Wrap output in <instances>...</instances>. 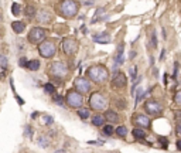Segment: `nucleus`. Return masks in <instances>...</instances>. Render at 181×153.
Segmentation results:
<instances>
[{"instance_id":"obj_1","label":"nucleus","mask_w":181,"mask_h":153,"mask_svg":"<svg viewBox=\"0 0 181 153\" xmlns=\"http://www.w3.org/2000/svg\"><path fill=\"white\" fill-rule=\"evenodd\" d=\"M86 78L90 82L95 84H105L109 79V71L102 64H93L88 67L86 70Z\"/></svg>"},{"instance_id":"obj_2","label":"nucleus","mask_w":181,"mask_h":153,"mask_svg":"<svg viewBox=\"0 0 181 153\" xmlns=\"http://www.w3.org/2000/svg\"><path fill=\"white\" fill-rule=\"evenodd\" d=\"M88 103H89L92 111H95V112H104L109 106V98H108V95L105 92L95 91V92H92L89 95Z\"/></svg>"},{"instance_id":"obj_3","label":"nucleus","mask_w":181,"mask_h":153,"mask_svg":"<svg viewBox=\"0 0 181 153\" xmlns=\"http://www.w3.org/2000/svg\"><path fill=\"white\" fill-rule=\"evenodd\" d=\"M79 3L77 0H61L58 3V13L65 19H72L78 14Z\"/></svg>"},{"instance_id":"obj_4","label":"nucleus","mask_w":181,"mask_h":153,"mask_svg":"<svg viewBox=\"0 0 181 153\" xmlns=\"http://www.w3.org/2000/svg\"><path fill=\"white\" fill-rule=\"evenodd\" d=\"M65 103L72 109H81L84 106V96L82 94H79L77 89H70V91H67V94H65Z\"/></svg>"},{"instance_id":"obj_5","label":"nucleus","mask_w":181,"mask_h":153,"mask_svg":"<svg viewBox=\"0 0 181 153\" xmlns=\"http://www.w3.org/2000/svg\"><path fill=\"white\" fill-rule=\"evenodd\" d=\"M143 109L147 116H161L164 112V106L157 99H147L143 103Z\"/></svg>"},{"instance_id":"obj_6","label":"nucleus","mask_w":181,"mask_h":153,"mask_svg":"<svg viewBox=\"0 0 181 153\" xmlns=\"http://www.w3.org/2000/svg\"><path fill=\"white\" fill-rule=\"evenodd\" d=\"M48 74H50L51 78L62 79V78L68 75V67H67V64L64 61H54L48 67Z\"/></svg>"},{"instance_id":"obj_7","label":"nucleus","mask_w":181,"mask_h":153,"mask_svg":"<svg viewBox=\"0 0 181 153\" xmlns=\"http://www.w3.org/2000/svg\"><path fill=\"white\" fill-rule=\"evenodd\" d=\"M45 37H47V31L43 27H33L28 36H27V40L30 44H41L43 41H45Z\"/></svg>"},{"instance_id":"obj_8","label":"nucleus","mask_w":181,"mask_h":153,"mask_svg":"<svg viewBox=\"0 0 181 153\" xmlns=\"http://www.w3.org/2000/svg\"><path fill=\"white\" fill-rule=\"evenodd\" d=\"M38 52L43 58H52L57 52V45L54 41L45 40L41 44H38Z\"/></svg>"},{"instance_id":"obj_9","label":"nucleus","mask_w":181,"mask_h":153,"mask_svg":"<svg viewBox=\"0 0 181 153\" xmlns=\"http://www.w3.org/2000/svg\"><path fill=\"white\" fill-rule=\"evenodd\" d=\"M74 89H77L79 94H89L92 89V82L86 76H78L74 81Z\"/></svg>"},{"instance_id":"obj_10","label":"nucleus","mask_w":181,"mask_h":153,"mask_svg":"<svg viewBox=\"0 0 181 153\" xmlns=\"http://www.w3.org/2000/svg\"><path fill=\"white\" fill-rule=\"evenodd\" d=\"M110 87L113 89H123L127 87V76L125 72L122 71H116L113 76H112V81H110Z\"/></svg>"},{"instance_id":"obj_11","label":"nucleus","mask_w":181,"mask_h":153,"mask_svg":"<svg viewBox=\"0 0 181 153\" xmlns=\"http://www.w3.org/2000/svg\"><path fill=\"white\" fill-rule=\"evenodd\" d=\"M132 123L135 125V128H142V129H150L151 126V121L147 115L144 114H133L132 115Z\"/></svg>"},{"instance_id":"obj_12","label":"nucleus","mask_w":181,"mask_h":153,"mask_svg":"<svg viewBox=\"0 0 181 153\" xmlns=\"http://www.w3.org/2000/svg\"><path fill=\"white\" fill-rule=\"evenodd\" d=\"M61 48H62V51L67 55H74L78 51V41L72 37L64 38L62 43H61Z\"/></svg>"},{"instance_id":"obj_13","label":"nucleus","mask_w":181,"mask_h":153,"mask_svg":"<svg viewBox=\"0 0 181 153\" xmlns=\"http://www.w3.org/2000/svg\"><path fill=\"white\" fill-rule=\"evenodd\" d=\"M125 43H120L117 45V50H116V54L113 57V61H115V68H117L119 65H122L125 63Z\"/></svg>"},{"instance_id":"obj_14","label":"nucleus","mask_w":181,"mask_h":153,"mask_svg":"<svg viewBox=\"0 0 181 153\" xmlns=\"http://www.w3.org/2000/svg\"><path fill=\"white\" fill-rule=\"evenodd\" d=\"M105 119L109 122L110 125H115V123H119L120 122V115L117 114L116 111H112V109H106L105 111Z\"/></svg>"},{"instance_id":"obj_15","label":"nucleus","mask_w":181,"mask_h":153,"mask_svg":"<svg viewBox=\"0 0 181 153\" xmlns=\"http://www.w3.org/2000/svg\"><path fill=\"white\" fill-rule=\"evenodd\" d=\"M35 19H37V21L41 23V24H48V23L51 21L52 16L48 10H40V12L37 13V16H35Z\"/></svg>"},{"instance_id":"obj_16","label":"nucleus","mask_w":181,"mask_h":153,"mask_svg":"<svg viewBox=\"0 0 181 153\" xmlns=\"http://www.w3.org/2000/svg\"><path fill=\"white\" fill-rule=\"evenodd\" d=\"M93 41H95V43L108 44V43H110V34H109V33H101V34H95V36H93Z\"/></svg>"},{"instance_id":"obj_17","label":"nucleus","mask_w":181,"mask_h":153,"mask_svg":"<svg viewBox=\"0 0 181 153\" xmlns=\"http://www.w3.org/2000/svg\"><path fill=\"white\" fill-rule=\"evenodd\" d=\"M132 135H133V138H135L136 140H144L146 139V136H147V133H146V130L144 129H142V128H135L133 130H132Z\"/></svg>"},{"instance_id":"obj_18","label":"nucleus","mask_w":181,"mask_h":153,"mask_svg":"<svg viewBox=\"0 0 181 153\" xmlns=\"http://www.w3.org/2000/svg\"><path fill=\"white\" fill-rule=\"evenodd\" d=\"M90 122H92V125H93V126L102 128V126L105 125V122H106V119H105V116H102V115L96 114L95 116H92V118H90Z\"/></svg>"},{"instance_id":"obj_19","label":"nucleus","mask_w":181,"mask_h":153,"mask_svg":"<svg viewBox=\"0 0 181 153\" xmlns=\"http://www.w3.org/2000/svg\"><path fill=\"white\" fill-rule=\"evenodd\" d=\"M113 106L116 109H119V111H125L127 108V101L125 98H115L113 99Z\"/></svg>"},{"instance_id":"obj_20","label":"nucleus","mask_w":181,"mask_h":153,"mask_svg":"<svg viewBox=\"0 0 181 153\" xmlns=\"http://www.w3.org/2000/svg\"><path fill=\"white\" fill-rule=\"evenodd\" d=\"M12 28H13V31L16 34H21L26 30V23H23V21H13L12 23Z\"/></svg>"},{"instance_id":"obj_21","label":"nucleus","mask_w":181,"mask_h":153,"mask_svg":"<svg viewBox=\"0 0 181 153\" xmlns=\"http://www.w3.org/2000/svg\"><path fill=\"white\" fill-rule=\"evenodd\" d=\"M77 115L82 119V121H86V119H89L90 118V109L89 108H84V106H82L81 109H78L77 111Z\"/></svg>"},{"instance_id":"obj_22","label":"nucleus","mask_w":181,"mask_h":153,"mask_svg":"<svg viewBox=\"0 0 181 153\" xmlns=\"http://www.w3.org/2000/svg\"><path fill=\"white\" fill-rule=\"evenodd\" d=\"M24 14H26L27 19H33L34 16H37V10L33 4H27L26 9H24Z\"/></svg>"},{"instance_id":"obj_23","label":"nucleus","mask_w":181,"mask_h":153,"mask_svg":"<svg viewBox=\"0 0 181 153\" xmlns=\"http://www.w3.org/2000/svg\"><path fill=\"white\" fill-rule=\"evenodd\" d=\"M115 133H116L119 138L125 139V138L127 136V128L125 126V125H120V126H117L116 129H115Z\"/></svg>"},{"instance_id":"obj_24","label":"nucleus","mask_w":181,"mask_h":153,"mask_svg":"<svg viewBox=\"0 0 181 153\" xmlns=\"http://www.w3.org/2000/svg\"><path fill=\"white\" fill-rule=\"evenodd\" d=\"M37 143H38V146H41L43 149H47V147L50 146V138L43 135V136L38 138V142H37Z\"/></svg>"},{"instance_id":"obj_25","label":"nucleus","mask_w":181,"mask_h":153,"mask_svg":"<svg viewBox=\"0 0 181 153\" xmlns=\"http://www.w3.org/2000/svg\"><path fill=\"white\" fill-rule=\"evenodd\" d=\"M102 132H104V135H106V136H112V135L115 133V128H113V125H110V123H105L104 126H102Z\"/></svg>"},{"instance_id":"obj_26","label":"nucleus","mask_w":181,"mask_h":153,"mask_svg":"<svg viewBox=\"0 0 181 153\" xmlns=\"http://www.w3.org/2000/svg\"><path fill=\"white\" fill-rule=\"evenodd\" d=\"M44 91H45V94H48V95H55V85L52 82H47L44 84Z\"/></svg>"},{"instance_id":"obj_27","label":"nucleus","mask_w":181,"mask_h":153,"mask_svg":"<svg viewBox=\"0 0 181 153\" xmlns=\"http://www.w3.org/2000/svg\"><path fill=\"white\" fill-rule=\"evenodd\" d=\"M27 68L30 71H37L40 68V61L38 60H30L27 64Z\"/></svg>"},{"instance_id":"obj_28","label":"nucleus","mask_w":181,"mask_h":153,"mask_svg":"<svg viewBox=\"0 0 181 153\" xmlns=\"http://www.w3.org/2000/svg\"><path fill=\"white\" fill-rule=\"evenodd\" d=\"M52 101L55 102V103H58L59 106H65V98L62 95H59V94H55V95H52Z\"/></svg>"},{"instance_id":"obj_29","label":"nucleus","mask_w":181,"mask_h":153,"mask_svg":"<svg viewBox=\"0 0 181 153\" xmlns=\"http://www.w3.org/2000/svg\"><path fill=\"white\" fill-rule=\"evenodd\" d=\"M174 103L181 108V89H177L174 94Z\"/></svg>"},{"instance_id":"obj_30","label":"nucleus","mask_w":181,"mask_h":153,"mask_svg":"<svg viewBox=\"0 0 181 153\" xmlns=\"http://www.w3.org/2000/svg\"><path fill=\"white\" fill-rule=\"evenodd\" d=\"M129 74H130V78H132V81L135 82V81H136V76H137V65H132V67H130Z\"/></svg>"},{"instance_id":"obj_31","label":"nucleus","mask_w":181,"mask_h":153,"mask_svg":"<svg viewBox=\"0 0 181 153\" xmlns=\"http://www.w3.org/2000/svg\"><path fill=\"white\" fill-rule=\"evenodd\" d=\"M157 142L161 145L163 149H167V146H168V139L166 138V136H159V138H157Z\"/></svg>"},{"instance_id":"obj_32","label":"nucleus","mask_w":181,"mask_h":153,"mask_svg":"<svg viewBox=\"0 0 181 153\" xmlns=\"http://www.w3.org/2000/svg\"><path fill=\"white\" fill-rule=\"evenodd\" d=\"M20 12H21V6H20L19 3H13L12 4V13H13V16H19Z\"/></svg>"},{"instance_id":"obj_33","label":"nucleus","mask_w":181,"mask_h":153,"mask_svg":"<svg viewBox=\"0 0 181 153\" xmlns=\"http://www.w3.org/2000/svg\"><path fill=\"white\" fill-rule=\"evenodd\" d=\"M150 41H151V47L157 48V33H156V30H151V38H150Z\"/></svg>"},{"instance_id":"obj_34","label":"nucleus","mask_w":181,"mask_h":153,"mask_svg":"<svg viewBox=\"0 0 181 153\" xmlns=\"http://www.w3.org/2000/svg\"><path fill=\"white\" fill-rule=\"evenodd\" d=\"M43 122H44V125H52L54 123V118L50 116V115H44L43 116Z\"/></svg>"},{"instance_id":"obj_35","label":"nucleus","mask_w":181,"mask_h":153,"mask_svg":"<svg viewBox=\"0 0 181 153\" xmlns=\"http://www.w3.org/2000/svg\"><path fill=\"white\" fill-rule=\"evenodd\" d=\"M174 118H175V122H177V125H181V111H180V109L174 111Z\"/></svg>"},{"instance_id":"obj_36","label":"nucleus","mask_w":181,"mask_h":153,"mask_svg":"<svg viewBox=\"0 0 181 153\" xmlns=\"http://www.w3.org/2000/svg\"><path fill=\"white\" fill-rule=\"evenodd\" d=\"M24 136H28V138H31V136H33V129H31V126L26 125V128H24Z\"/></svg>"},{"instance_id":"obj_37","label":"nucleus","mask_w":181,"mask_h":153,"mask_svg":"<svg viewBox=\"0 0 181 153\" xmlns=\"http://www.w3.org/2000/svg\"><path fill=\"white\" fill-rule=\"evenodd\" d=\"M0 67H7V57L0 54Z\"/></svg>"},{"instance_id":"obj_38","label":"nucleus","mask_w":181,"mask_h":153,"mask_svg":"<svg viewBox=\"0 0 181 153\" xmlns=\"http://www.w3.org/2000/svg\"><path fill=\"white\" fill-rule=\"evenodd\" d=\"M27 64H28V61H27L26 57H21V58H20V61H19V65H20V67H27Z\"/></svg>"},{"instance_id":"obj_39","label":"nucleus","mask_w":181,"mask_h":153,"mask_svg":"<svg viewBox=\"0 0 181 153\" xmlns=\"http://www.w3.org/2000/svg\"><path fill=\"white\" fill-rule=\"evenodd\" d=\"M175 133H177L178 138H181V125H177V128H175Z\"/></svg>"},{"instance_id":"obj_40","label":"nucleus","mask_w":181,"mask_h":153,"mask_svg":"<svg viewBox=\"0 0 181 153\" xmlns=\"http://www.w3.org/2000/svg\"><path fill=\"white\" fill-rule=\"evenodd\" d=\"M175 147H177V150H178V152H181V138L175 142Z\"/></svg>"},{"instance_id":"obj_41","label":"nucleus","mask_w":181,"mask_h":153,"mask_svg":"<svg viewBox=\"0 0 181 153\" xmlns=\"http://www.w3.org/2000/svg\"><path fill=\"white\" fill-rule=\"evenodd\" d=\"M164 55H166V50H161V54H160V58H159V61H163V60H164Z\"/></svg>"},{"instance_id":"obj_42","label":"nucleus","mask_w":181,"mask_h":153,"mask_svg":"<svg viewBox=\"0 0 181 153\" xmlns=\"http://www.w3.org/2000/svg\"><path fill=\"white\" fill-rule=\"evenodd\" d=\"M93 1H95V0H85L84 3L86 4V6H90V4H93Z\"/></svg>"},{"instance_id":"obj_43","label":"nucleus","mask_w":181,"mask_h":153,"mask_svg":"<svg viewBox=\"0 0 181 153\" xmlns=\"http://www.w3.org/2000/svg\"><path fill=\"white\" fill-rule=\"evenodd\" d=\"M16 99L19 101V103H20V105H23V103H24V101H23V99H21V98H20V96L17 95V94H16Z\"/></svg>"},{"instance_id":"obj_44","label":"nucleus","mask_w":181,"mask_h":153,"mask_svg":"<svg viewBox=\"0 0 181 153\" xmlns=\"http://www.w3.org/2000/svg\"><path fill=\"white\" fill-rule=\"evenodd\" d=\"M129 57H130V60H133V58L136 57V52L135 51H130V54H129Z\"/></svg>"},{"instance_id":"obj_45","label":"nucleus","mask_w":181,"mask_h":153,"mask_svg":"<svg viewBox=\"0 0 181 153\" xmlns=\"http://www.w3.org/2000/svg\"><path fill=\"white\" fill-rule=\"evenodd\" d=\"M54 153H67V150L65 149H58L57 152H54Z\"/></svg>"},{"instance_id":"obj_46","label":"nucleus","mask_w":181,"mask_h":153,"mask_svg":"<svg viewBox=\"0 0 181 153\" xmlns=\"http://www.w3.org/2000/svg\"><path fill=\"white\" fill-rule=\"evenodd\" d=\"M35 116H38V112H33V114H31V118H33V119H35Z\"/></svg>"},{"instance_id":"obj_47","label":"nucleus","mask_w":181,"mask_h":153,"mask_svg":"<svg viewBox=\"0 0 181 153\" xmlns=\"http://www.w3.org/2000/svg\"><path fill=\"white\" fill-rule=\"evenodd\" d=\"M163 37H164V40L167 38V34H166V28H163Z\"/></svg>"},{"instance_id":"obj_48","label":"nucleus","mask_w":181,"mask_h":153,"mask_svg":"<svg viewBox=\"0 0 181 153\" xmlns=\"http://www.w3.org/2000/svg\"><path fill=\"white\" fill-rule=\"evenodd\" d=\"M153 64H154V58L150 57V65H153Z\"/></svg>"}]
</instances>
